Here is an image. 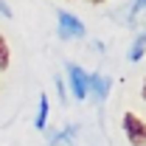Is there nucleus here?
Returning a JSON list of instances; mask_svg holds the SVG:
<instances>
[{
  "mask_svg": "<svg viewBox=\"0 0 146 146\" xmlns=\"http://www.w3.org/2000/svg\"><path fill=\"white\" fill-rule=\"evenodd\" d=\"M56 20H59V25H56L59 39H84L87 28H84V23L76 17V14L65 11V9H59V11H56Z\"/></svg>",
  "mask_w": 146,
  "mask_h": 146,
  "instance_id": "1",
  "label": "nucleus"
},
{
  "mask_svg": "<svg viewBox=\"0 0 146 146\" xmlns=\"http://www.w3.org/2000/svg\"><path fill=\"white\" fill-rule=\"evenodd\" d=\"M65 70H68V84H70V93L76 96V101H84V98H87V93H90L87 73L82 70L79 65H73V62H68V65H65Z\"/></svg>",
  "mask_w": 146,
  "mask_h": 146,
  "instance_id": "2",
  "label": "nucleus"
},
{
  "mask_svg": "<svg viewBox=\"0 0 146 146\" xmlns=\"http://www.w3.org/2000/svg\"><path fill=\"white\" fill-rule=\"evenodd\" d=\"M121 124H124V135L129 138L132 146H146V121L143 118H138L135 112H127Z\"/></svg>",
  "mask_w": 146,
  "mask_h": 146,
  "instance_id": "3",
  "label": "nucleus"
},
{
  "mask_svg": "<svg viewBox=\"0 0 146 146\" xmlns=\"http://www.w3.org/2000/svg\"><path fill=\"white\" fill-rule=\"evenodd\" d=\"M87 84H90V90L96 93L98 104H104L107 96H110V87H112V79H110V76H101V73H90V76H87Z\"/></svg>",
  "mask_w": 146,
  "mask_h": 146,
  "instance_id": "4",
  "label": "nucleus"
},
{
  "mask_svg": "<svg viewBox=\"0 0 146 146\" xmlns=\"http://www.w3.org/2000/svg\"><path fill=\"white\" fill-rule=\"evenodd\" d=\"M76 135H79V127H76V124H68V127L59 129V132H51L48 143L51 146H70L73 141H76Z\"/></svg>",
  "mask_w": 146,
  "mask_h": 146,
  "instance_id": "5",
  "label": "nucleus"
},
{
  "mask_svg": "<svg viewBox=\"0 0 146 146\" xmlns=\"http://www.w3.org/2000/svg\"><path fill=\"white\" fill-rule=\"evenodd\" d=\"M34 127L36 129H45V127H48V96H45V93L39 96V110H36Z\"/></svg>",
  "mask_w": 146,
  "mask_h": 146,
  "instance_id": "6",
  "label": "nucleus"
},
{
  "mask_svg": "<svg viewBox=\"0 0 146 146\" xmlns=\"http://www.w3.org/2000/svg\"><path fill=\"white\" fill-rule=\"evenodd\" d=\"M146 54V31L143 34H138V39L132 42V51H129V62H141Z\"/></svg>",
  "mask_w": 146,
  "mask_h": 146,
  "instance_id": "7",
  "label": "nucleus"
},
{
  "mask_svg": "<svg viewBox=\"0 0 146 146\" xmlns=\"http://www.w3.org/2000/svg\"><path fill=\"white\" fill-rule=\"evenodd\" d=\"M9 62H11V48H9L6 36L0 34V70H6V68H9Z\"/></svg>",
  "mask_w": 146,
  "mask_h": 146,
  "instance_id": "8",
  "label": "nucleus"
},
{
  "mask_svg": "<svg viewBox=\"0 0 146 146\" xmlns=\"http://www.w3.org/2000/svg\"><path fill=\"white\" fill-rule=\"evenodd\" d=\"M146 9V0H132V9H129V23H135V20H138V14H141V11H143Z\"/></svg>",
  "mask_w": 146,
  "mask_h": 146,
  "instance_id": "9",
  "label": "nucleus"
},
{
  "mask_svg": "<svg viewBox=\"0 0 146 146\" xmlns=\"http://www.w3.org/2000/svg\"><path fill=\"white\" fill-rule=\"evenodd\" d=\"M0 14H3V17H11V9H9L3 0H0Z\"/></svg>",
  "mask_w": 146,
  "mask_h": 146,
  "instance_id": "10",
  "label": "nucleus"
},
{
  "mask_svg": "<svg viewBox=\"0 0 146 146\" xmlns=\"http://www.w3.org/2000/svg\"><path fill=\"white\" fill-rule=\"evenodd\" d=\"M59 98H62V101H68V93H65V84H62V82H59Z\"/></svg>",
  "mask_w": 146,
  "mask_h": 146,
  "instance_id": "11",
  "label": "nucleus"
},
{
  "mask_svg": "<svg viewBox=\"0 0 146 146\" xmlns=\"http://www.w3.org/2000/svg\"><path fill=\"white\" fill-rule=\"evenodd\" d=\"M141 96H143V101H146V82H143V87H141Z\"/></svg>",
  "mask_w": 146,
  "mask_h": 146,
  "instance_id": "12",
  "label": "nucleus"
},
{
  "mask_svg": "<svg viewBox=\"0 0 146 146\" xmlns=\"http://www.w3.org/2000/svg\"><path fill=\"white\" fill-rule=\"evenodd\" d=\"M93 3H98V0H93Z\"/></svg>",
  "mask_w": 146,
  "mask_h": 146,
  "instance_id": "13",
  "label": "nucleus"
}]
</instances>
